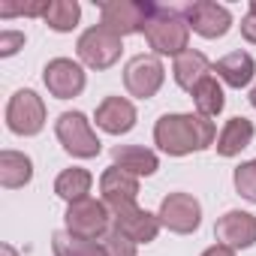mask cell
I'll return each mask as SVG.
<instances>
[{
	"instance_id": "1",
	"label": "cell",
	"mask_w": 256,
	"mask_h": 256,
	"mask_svg": "<svg viewBox=\"0 0 256 256\" xmlns=\"http://www.w3.org/2000/svg\"><path fill=\"white\" fill-rule=\"evenodd\" d=\"M157 145L166 154H190L214 145V124L205 114H166L154 130Z\"/></svg>"
},
{
	"instance_id": "2",
	"label": "cell",
	"mask_w": 256,
	"mask_h": 256,
	"mask_svg": "<svg viewBox=\"0 0 256 256\" xmlns=\"http://www.w3.org/2000/svg\"><path fill=\"white\" fill-rule=\"evenodd\" d=\"M145 36L151 42L154 52L160 54H184L187 52V36H190V24L181 18V12L166 10V6H154L148 24H145Z\"/></svg>"
},
{
	"instance_id": "3",
	"label": "cell",
	"mask_w": 256,
	"mask_h": 256,
	"mask_svg": "<svg viewBox=\"0 0 256 256\" xmlns=\"http://www.w3.org/2000/svg\"><path fill=\"white\" fill-rule=\"evenodd\" d=\"M102 12V28L112 30L114 36H126V34H136V30H145L151 12H154V4H142V0H112V4H102L100 6Z\"/></svg>"
},
{
	"instance_id": "4",
	"label": "cell",
	"mask_w": 256,
	"mask_h": 256,
	"mask_svg": "<svg viewBox=\"0 0 256 256\" xmlns=\"http://www.w3.org/2000/svg\"><path fill=\"white\" fill-rule=\"evenodd\" d=\"M54 133L72 157H96L100 154V139L94 136L90 124L82 112H64L54 124Z\"/></svg>"
},
{
	"instance_id": "5",
	"label": "cell",
	"mask_w": 256,
	"mask_h": 256,
	"mask_svg": "<svg viewBox=\"0 0 256 256\" xmlns=\"http://www.w3.org/2000/svg\"><path fill=\"white\" fill-rule=\"evenodd\" d=\"M46 124V106L34 90H18L6 106V126L18 136H34Z\"/></svg>"
},
{
	"instance_id": "6",
	"label": "cell",
	"mask_w": 256,
	"mask_h": 256,
	"mask_svg": "<svg viewBox=\"0 0 256 256\" xmlns=\"http://www.w3.org/2000/svg\"><path fill=\"white\" fill-rule=\"evenodd\" d=\"M120 54V36H114L112 30H106L102 24L90 28L88 34H82L78 40V58L94 66V70H106L118 60Z\"/></svg>"
},
{
	"instance_id": "7",
	"label": "cell",
	"mask_w": 256,
	"mask_h": 256,
	"mask_svg": "<svg viewBox=\"0 0 256 256\" xmlns=\"http://www.w3.org/2000/svg\"><path fill=\"white\" fill-rule=\"evenodd\" d=\"M108 226V211L102 202L96 199H78L66 208V232L94 241L96 235H102Z\"/></svg>"
},
{
	"instance_id": "8",
	"label": "cell",
	"mask_w": 256,
	"mask_h": 256,
	"mask_svg": "<svg viewBox=\"0 0 256 256\" xmlns=\"http://www.w3.org/2000/svg\"><path fill=\"white\" fill-rule=\"evenodd\" d=\"M124 82H126V90H130L133 96L148 100L163 84V64L157 58H151V54H139V58H133L130 64H126Z\"/></svg>"
},
{
	"instance_id": "9",
	"label": "cell",
	"mask_w": 256,
	"mask_h": 256,
	"mask_svg": "<svg viewBox=\"0 0 256 256\" xmlns=\"http://www.w3.org/2000/svg\"><path fill=\"white\" fill-rule=\"evenodd\" d=\"M100 190H102V202L118 214L124 208H133L136 205V196H139V181L130 175V172H124L118 166L106 169L102 178H100Z\"/></svg>"
},
{
	"instance_id": "10",
	"label": "cell",
	"mask_w": 256,
	"mask_h": 256,
	"mask_svg": "<svg viewBox=\"0 0 256 256\" xmlns=\"http://www.w3.org/2000/svg\"><path fill=\"white\" fill-rule=\"evenodd\" d=\"M199 202L187 193H172L160 205V223H166L172 232H193L199 226Z\"/></svg>"
},
{
	"instance_id": "11",
	"label": "cell",
	"mask_w": 256,
	"mask_h": 256,
	"mask_svg": "<svg viewBox=\"0 0 256 256\" xmlns=\"http://www.w3.org/2000/svg\"><path fill=\"white\" fill-rule=\"evenodd\" d=\"M46 88L58 96V100H70L76 94H82L84 88V72L78 64L66 60V58H54L48 66H46Z\"/></svg>"
},
{
	"instance_id": "12",
	"label": "cell",
	"mask_w": 256,
	"mask_h": 256,
	"mask_svg": "<svg viewBox=\"0 0 256 256\" xmlns=\"http://www.w3.org/2000/svg\"><path fill=\"white\" fill-rule=\"evenodd\" d=\"M187 22L196 34L214 40V36H223L232 24V16L226 6H217L211 0H199V4H190L187 6Z\"/></svg>"
},
{
	"instance_id": "13",
	"label": "cell",
	"mask_w": 256,
	"mask_h": 256,
	"mask_svg": "<svg viewBox=\"0 0 256 256\" xmlns=\"http://www.w3.org/2000/svg\"><path fill=\"white\" fill-rule=\"evenodd\" d=\"M114 229L124 232L130 241L139 244V241H154V238H157V232H160V220H157L154 214L139 211V208L133 205V208H124V211L114 214Z\"/></svg>"
},
{
	"instance_id": "14",
	"label": "cell",
	"mask_w": 256,
	"mask_h": 256,
	"mask_svg": "<svg viewBox=\"0 0 256 256\" xmlns=\"http://www.w3.org/2000/svg\"><path fill=\"white\" fill-rule=\"evenodd\" d=\"M217 238L226 247H250L256 241V220L244 211H229L217 223Z\"/></svg>"
},
{
	"instance_id": "15",
	"label": "cell",
	"mask_w": 256,
	"mask_h": 256,
	"mask_svg": "<svg viewBox=\"0 0 256 256\" xmlns=\"http://www.w3.org/2000/svg\"><path fill=\"white\" fill-rule=\"evenodd\" d=\"M96 124L106 133H114V136L126 133V130H133V124H136V108H133V102H126L120 96H108L96 108Z\"/></svg>"
},
{
	"instance_id": "16",
	"label": "cell",
	"mask_w": 256,
	"mask_h": 256,
	"mask_svg": "<svg viewBox=\"0 0 256 256\" xmlns=\"http://www.w3.org/2000/svg\"><path fill=\"white\" fill-rule=\"evenodd\" d=\"M208 72H211V64H208V58H205L202 52L187 48L184 54L175 58V82H178L184 90H190V94L196 90L199 82L208 78Z\"/></svg>"
},
{
	"instance_id": "17",
	"label": "cell",
	"mask_w": 256,
	"mask_h": 256,
	"mask_svg": "<svg viewBox=\"0 0 256 256\" xmlns=\"http://www.w3.org/2000/svg\"><path fill=\"white\" fill-rule=\"evenodd\" d=\"M214 72L229 88H244V84H250V78L256 72V64H253V58L247 52H232V54H226L223 60L214 64Z\"/></svg>"
},
{
	"instance_id": "18",
	"label": "cell",
	"mask_w": 256,
	"mask_h": 256,
	"mask_svg": "<svg viewBox=\"0 0 256 256\" xmlns=\"http://www.w3.org/2000/svg\"><path fill=\"white\" fill-rule=\"evenodd\" d=\"M253 142V124L247 118H232L226 120L223 133L217 136V154L223 157H235L238 151H244Z\"/></svg>"
},
{
	"instance_id": "19",
	"label": "cell",
	"mask_w": 256,
	"mask_h": 256,
	"mask_svg": "<svg viewBox=\"0 0 256 256\" xmlns=\"http://www.w3.org/2000/svg\"><path fill=\"white\" fill-rule=\"evenodd\" d=\"M112 157H114V166H118V169L130 172V175H154V172H157V157H154L148 148H139V145L114 148Z\"/></svg>"
},
{
	"instance_id": "20",
	"label": "cell",
	"mask_w": 256,
	"mask_h": 256,
	"mask_svg": "<svg viewBox=\"0 0 256 256\" xmlns=\"http://www.w3.org/2000/svg\"><path fill=\"white\" fill-rule=\"evenodd\" d=\"M34 175V166L24 154L18 151H4L0 154V184L6 190H16V187H24Z\"/></svg>"
},
{
	"instance_id": "21",
	"label": "cell",
	"mask_w": 256,
	"mask_h": 256,
	"mask_svg": "<svg viewBox=\"0 0 256 256\" xmlns=\"http://www.w3.org/2000/svg\"><path fill=\"white\" fill-rule=\"evenodd\" d=\"M54 256H106V247L88 238H78L72 232H54L52 238Z\"/></svg>"
},
{
	"instance_id": "22",
	"label": "cell",
	"mask_w": 256,
	"mask_h": 256,
	"mask_svg": "<svg viewBox=\"0 0 256 256\" xmlns=\"http://www.w3.org/2000/svg\"><path fill=\"white\" fill-rule=\"evenodd\" d=\"M88 190H90V175L84 169H66L54 181V193L60 199H66L70 205L78 202V199H88Z\"/></svg>"
},
{
	"instance_id": "23",
	"label": "cell",
	"mask_w": 256,
	"mask_h": 256,
	"mask_svg": "<svg viewBox=\"0 0 256 256\" xmlns=\"http://www.w3.org/2000/svg\"><path fill=\"white\" fill-rule=\"evenodd\" d=\"M78 12L82 10H78L76 0H52L42 18H46V24L52 30H72L76 22H78Z\"/></svg>"
},
{
	"instance_id": "24",
	"label": "cell",
	"mask_w": 256,
	"mask_h": 256,
	"mask_svg": "<svg viewBox=\"0 0 256 256\" xmlns=\"http://www.w3.org/2000/svg\"><path fill=\"white\" fill-rule=\"evenodd\" d=\"M193 100H196V108H199V114H205V118H211V114H217L220 108H223V88L208 76L205 82H199L196 84V90H193Z\"/></svg>"
},
{
	"instance_id": "25",
	"label": "cell",
	"mask_w": 256,
	"mask_h": 256,
	"mask_svg": "<svg viewBox=\"0 0 256 256\" xmlns=\"http://www.w3.org/2000/svg\"><path fill=\"white\" fill-rule=\"evenodd\" d=\"M102 247H106V256H136V241H130L118 229H112L102 238Z\"/></svg>"
},
{
	"instance_id": "26",
	"label": "cell",
	"mask_w": 256,
	"mask_h": 256,
	"mask_svg": "<svg viewBox=\"0 0 256 256\" xmlns=\"http://www.w3.org/2000/svg\"><path fill=\"white\" fill-rule=\"evenodd\" d=\"M235 187H238V193H241L244 199L256 202V160L235 169Z\"/></svg>"
},
{
	"instance_id": "27",
	"label": "cell",
	"mask_w": 256,
	"mask_h": 256,
	"mask_svg": "<svg viewBox=\"0 0 256 256\" xmlns=\"http://www.w3.org/2000/svg\"><path fill=\"white\" fill-rule=\"evenodd\" d=\"M48 0H40V4H12V0H4L0 4V16L12 18V16H46Z\"/></svg>"
},
{
	"instance_id": "28",
	"label": "cell",
	"mask_w": 256,
	"mask_h": 256,
	"mask_svg": "<svg viewBox=\"0 0 256 256\" xmlns=\"http://www.w3.org/2000/svg\"><path fill=\"white\" fill-rule=\"evenodd\" d=\"M22 46H24V34H18V30H4L0 34V54L4 58L16 54Z\"/></svg>"
},
{
	"instance_id": "29",
	"label": "cell",
	"mask_w": 256,
	"mask_h": 256,
	"mask_svg": "<svg viewBox=\"0 0 256 256\" xmlns=\"http://www.w3.org/2000/svg\"><path fill=\"white\" fill-rule=\"evenodd\" d=\"M241 34H244V40L256 42V12H247V16H244V22H241Z\"/></svg>"
},
{
	"instance_id": "30",
	"label": "cell",
	"mask_w": 256,
	"mask_h": 256,
	"mask_svg": "<svg viewBox=\"0 0 256 256\" xmlns=\"http://www.w3.org/2000/svg\"><path fill=\"white\" fill-rule=\"evenodd\" d=\"M202 256H235V253H232V247H226V244H217V247L205 250Z\"/></svg>"
},
{
	"instance_id": "31",
	"label": "cell",
	"mask_w": 256,
	"mask_h": 256,
	"mask_svg": "<svg viewBox=\"0 0 256 256\" xmlns=\"http://www.w3.org/2000/svg\"><path fill=\"white\" fill-rule=\"evenodd\" d=\"M0 256H18V253H16V247H10V244H4V247H0Z\"/></svg>"
},
{
	"instance_id": "32",
	"label": "cell",
	"mask_w": 256,
	"mask_h": 256,
	"mask_svg": "<svg viewBox=\"0 0 256 256\" xmlns=\"http://www.w3.org/2000/svg\"><path fill=\"white\" fill-rule=\"evenodd\" d=\"M250 102H253V106H256V88H253V94H250Z\"/></svg>"
},
{
	"instance_id": "33",
	"label": "cell",
	"mask_w": 256,
	"mask_h": 256,
	"mask_svg": "<svg viewBox=\"0 0 256 256\" xmlns=\"http://www.w3.org/2000/svg\"><path fill=\"white\" fill-rule=\"evenodd\" d=\"M250 12H256V0H250Z\"/></svg>"
}]
</instances>
